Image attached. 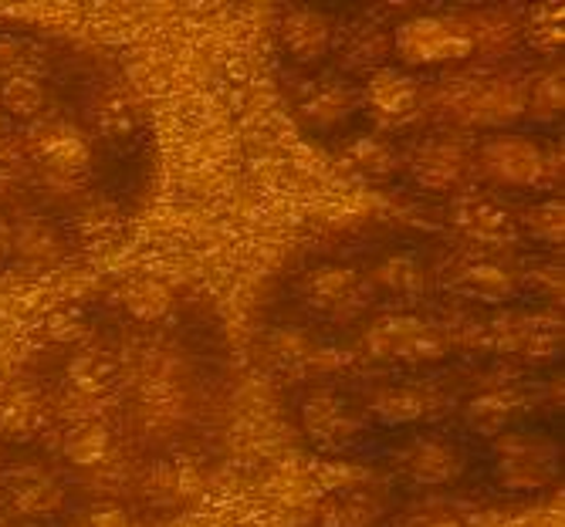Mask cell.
I'll list each match as a JSON object with an SVG mask.
<instances>
[{
    "label": "cell",
    "instance_id": "cell-22",
    "mask_svg": "<svg viewBox=\"0 0 565 527\" xmlns=\"http://www.w3.org/2000/svg\"><path fill=\"white\" fill-rule=\"evenodd\" d=\"M376 281L393 294H414L420 291V264L414 257H390L380 264Z\"/></svg>",
    "mask_w": 565,
    "mask_h": 527
},
{
    "label": "cell",
    "instance_id": "cell-10",
    "mask_svg": "<svg viewBox=\"0 0 565 527\" xmlns=\"http://www.w3.org/2000/svg\"><path fill=\"white\" fill-rule=\"evenodd\" d=\"M38 155L58 173H78L88 166V146L85 139L72 129V126H47L38 136Z\"/></svg>",
    "mask_w": 565,
    "mask_h": 527
},
{
    "label": "cell",
    "instance_id": "cell-31",
    "mask_svg": "<svg viewBox=\"0 0 565 527\" xmlns=\"http://www.w3.org/2000/svg\"><path fill=\"white\" fill-rule=\"evenodd\" d=\"M275 345H278V348H281V355H288V358H298V355L308 348L301 332H278V335H275Z\"/></svg>",
    "mask_w": 565,
    "mask_h": 527
},
{
    "label": "cell",
    "instance_id": "cell-14",
    "mask_svg": "<svg viewBox=\"0 0 565 527\" xmlns=\"http://www.w3.org/2000/svg\"><path fill=\"white\" fill-rule=\"evenodd\" d=\"M122 301H126V311L132 314L136 322H157L170 311L173 304V294L167 284L160 281H149V278H139L132 281L126 291H122Z\"/></svg>",
    "mask_w": 565,
    "mask_h": 527
},
{
    "label": "cell",
    "instance_id": "cell-15",
    "mask_svg": "<svg viewBox=\"0 0 565 527\" xmlns=\"http://www.w3.org/2000/svg\"><path fill=\"white\" fill-rule=\"evenodd\" d=\"M109 430L98 423V419H88V423L75 427L65 437V456L75 466H98L102 460L109 456Z\"/></svg>",
    "mask_w": 565,
    "mask_h": 527
},
{
    "label": "cell",
    "instance_id": "cell-11",
    "mask_svg": "<svg viewBox=\"0 0 565 527\" xmlns=\"http://www.w3.org/2000/svg\"><path fill=\"white\" fill-rule=\"evenodd\" d=\"M370 101L383 116H406L409 109L417 105L420 98V88L417 82L409 78L406 72H396V68H380L373 78H370V88H366Z\"/></svg>",
    "mask_w": 565,
    "mask_h": 527
},
{
    "label": "cell",
    "instance_id": "cell-27",
    "mask_svg": "<svg viewBox=\"0 0 565 527\" xmlns=\"http://www.w3.org/2000/svg\"><path fill=\"white\" fill-rule=\"evenodd\" d=\"M390 51H393V41H390L386 34L373 31V34H366V37H359V41H355L352 55H349V65H355V68H376V72H380V65L386 62Z\"/></svg>",
    "mask_w": 565,
    "mask_h": 527
},
{
    "label": "cell",
    "instance_id": "cell-6",
    "mask_svg": "<svg viewBox=\"0 0 565 527\" xmlns=\"http://www.w3.org/2000/svg\"><path fill=\"white\" fill-rule=\"evenodd\" d=\"M525 109H529V95L519 85L491 82V85H478V88H471V95H465L460 116L471 122H484V126H508L519 116H525Z\"/></svg>",
    "mask_w": 565,
    "mask_h": 527
},
{
    "label": "cell",
    "instance_id": "cell-19",
    "mask_svg": "<svg viewBox=\"0 0 565 527\" xmlns=\"http://www.w3.org/2000/svg\"><path fill=\"white\" fill-rule=\"evenodd\" d=\"M508 416H511V402L498 392H488L468 406V427L481 437H501L508 427Z\"/></svg>",
    "mask_w": 565,
    "mask_h": 527
},
{
    "label": "cell",
    "instance_id": "cell-12",
    "mask_svg": "<svg viewBox=\"0 0 565 527\" xmlns=\"http://www.w3.org/2000/svg\"><path fill=\"white\" fill-rule=\"evenodd\" d=\"M322 527H373L383 517V504L373 494L349 491L322 507Z\"/></svg>",
    "mask_w": 565,
    "mask_h": 527
},
{
    "label": "cell",
    "instance_id": "cell-18",
    "mask_svg": "<svg viewBox=\"0 0 565 527\" xmlns=\"http://www.w3.org/2000/svg\"><path fill=\"white\" fill-rule=\"evenodd\" d=\"M0 105L18 119H34L44 105V88L28 75H14L4 82V88H0Z\"/></svg>",
    "mask_w": 565,
    "mask_h": 527
},
{
    "label": "cell",
    "instance_id": "cell-24",
    "mask_svg": "<svg viewBox=\"0 0 565 527\" xmlns=\"http://www.w3.org/2000/svg\"><path fill=\"white\" fill-rule=\"evenodd\" d=\"M525 227L532 237L545 244H562L565 240V206L562 203H539L525 214Z\"/></svg>",
    "mask_w": 565,
    "mask_h": 527
},
{
    "label": "cell",
    "instance_id": "cell-9",
    "mask_svg": "<svg viewBox=\"0 0 565 527\" xmlns=\"http://www.w3.org/2000/svg\"><path fill=\"white\" fill-rule=\"evenodd\" d=\"M406 470L417 484L440 487V484H450L460 473V456L440 440H420L406 456Z\"/></svg>",
    "mask_w": 565,
    "mask_h": 527
},
{
    "label": "cell",
    "instance_id": "cell-28",
    "mask_svg": "<svg viewBox=\"0 0 565 527\" xmlns=\"http://www.w3.org/2000/svg\"><path fill=\"white\" fill-rule=\"evenodd\" d=\"M565 31H562V8H548V14H535L532 28H529V44L542 47V51H555L562 47Z\"/></svg>",
    "mask_w": 565,
    "mask_h": 527
},
{
    "label": "cell",
    "instance_id": "cell-21",
    "mask_svg": "<svg viewBox=\"0 0 565 527\" xmlns=\"http://www.w3.org/2000/svg\"><path fill=\"white\" fill-rule=\"evenodd\" d=\"M355 291V275L349 268H319L308 278V294L322 304H339Z\"/></svg>",
    "mask_w": 565,
    "mask_h": 527
},
{
    "label": "cell",
    "instance_id": "cell-20",
    "mask_svg": "<svg viewBox=\"0 0 565 527\" xmlns=\"http://www.w3.org/2000/svg\"><path fill=\"white\" fill-rule=\"evenodd\" d=\"M562 109H565V75L558 68V72H548L545 78H539V85L529 95L525 112L535 116L539 122H552L562 116Z\"/></svg>",
    "mask_w": 565,
    "mask_h": 527
},
{
    "label": "cell",
    "instance_id": "cell-30",
    "mask_svg": "<svg viewBox=\"0 0 565 527\" xmlns=\"http://www.w3.org/2000/svg\"><path fill=\"white\" fill-rule=\"evenodd\" d=\"M88 524H92V527H132V520H129L126 510H119V507H102V510H95Z\"/></svg>",
    "mask_w": 565,
    "mask_h": 527
},
{
    "label": "cell",
    "instance_id": "cell-23",
    "mask_svg": "<svg viewBox=\"0 0 565 527\" xmlns=\"http://www.w3.org/2000/svg\"><path fill=\"white\" fill-rule=\"evenodd\" d=\"M14 507L21 514H51L62 507V487L47 477H38L14 494Z\"/></svg>",
    "mask_w": 565,
    "mask_h": 527
},
{
    "label": "cell",
    "instance_id": "cell-29",
    "mask_svg": "<svg viewBox=\"0 0 565 527\" xmlns=\"http://www.w3.org/2000/svg\"><path fill=\"white\" fill-rule=\"evenodd\" d=\"M316 477H319L322 491L339 494V491H349L355 484H363L366 481V470L363 466H352V463H322Z\"/></svg>",
    "mask_w": 565,
    "mask_h": 527
},
{
    "label": "cell",
    "instance_id": "cell-26",
    "mask_svg": "<svg viewBox=\"0 0 565 527\" xmlns=\"http://www.w3.org/2000/svg\"><path fill=\"white\" fill-rule=\"evenodd\" d=\"M457 221H460V227H465L468 234H475V237H504V230H508V217L501 214V209L488 206V203L465 206Z\"/></svg>",
    "mask_w": 565,
    "mask_h": 527
},
{
    "label": "cell",
    "instance_id": "cell-1",
    "mask_svg": "<svg viewBox=\"0 0 565 527\" xmlns=\"http://www.w3.org/2000/svg\"><path fill=\"white\" fill-rule=\"evenodd\" d=\"M406 65H450L475 55V34L450 18H409L390 37Z\"/></svg>",
    "mask_w": 565,
    "mask_h": 527
},
{
    "label": "cell",
    "instance_id": "cell-16",
    "mask_svg": "<svg viewBox=\"0 0 565 527\" xmlns=\"http://www.w3.org/2000/svg\"><path fill=\"white\" fill-rule=\"evenodd\" d=\"M457 288L465 294H471V298H478V301L498 304V301H504L511 291H515V281H511L508 271L494 268V264H471V268L457 278Z\"/></svg>",
    "mask_w": 565,
    "mask_h": 527
},
{
    "label": "cell",
    "instance_id": "cell-25",
    "mask_svg": "<svg viewBox=\"0 0 565 527\" xmlns=\"http://www.w3.org/2000/svg\"><path fill=\"white\" fill-rule=\"evenodd\" d=\"M352 160H355L359 170L370 173V176H386V173L396 170V155H393V149H390L386 142H380V139H370V136H363V139H355V142H352Z\"/></svg>",
    "mask_w": 565,
    "mask_h": 527
},
{
    "label": "cell",
    "instance_id": "cell-13",
    "mask_svg": "<svg viewBox=\"0 0 565 527\" xmlns=\"http://www.w3.org/2000/svg\"><path fill=\"white\" fill-rule=\"evenodd\" d=\"M430 409L424 389H409V386H393V389H383L376 399H373V412L376 419H383L386 427H406V423H417L424 419Z\"/></svg>",
    "mask_w": 565,
    "mask_h": 527
},
{
    "label": "cell",
    "instance_id": "cell-8",
    "mask_svg": "<svg viewBox=\"0 0 565 527\" xmlns=\"http://www.w3.org/2000/svg\"><path fill=\"white\" fill-rule=\"evenodd\" d=\"M281 41L298 62H316L329 47V21L316 11H295L281 24Z\"/></svg>",
    "mask_w": 565,
    "mask_h": 527
},
{
    "label": "cell",
    "instance_id": "cell-7",
    "mask_svg": "<svg viewBox=\"0 0 565 527\" xmlns=\"http://www.w3.org/2000/svg\"><path fill=\"white\" fill-rule=\"evenodd\" d=\"M465 176V149L454 142H427L414 155V180L424 190L444 193Z\"/></svg>",
    "mask_w": 565,
    "mask_h": 527
},
{
    "label": "cell",
    "instance_id": "cell-17",
    "mask_svg": "<svg viewBox=\"0 0 565 527\" xmlns=\"http://www.w3.org/2000/svg\"><path fill=\"white\" fill-rule=\"evenodd\" d=\"M352 109H355V92L349 85H339V82L322 85L312 98L305 101V116L312 119L316 126H335Z\"/></svg>",
    "mask_w": 565,
    "mask_h": 527
},
{
    "label": "cell",
    "instance_id": "cell-32",
    "mask_svg": "<svg viewBox=\"0 0 565 527\" xmlns=\"http://www.w3.org/2000/svg\"><path fill=\"white\" fill-rule=\"evenodd\" d=\"M424 527H465V524H457V520H450V517H434V520H427Z\"/></svg>",
    "mask_w": 565,
    "mask_h": 527
},
{
    "label": "cell",
    "instance_id": "cell-5",
    "mask_svg": "<svg viewBox=\"0 0 565 527\" xmlns=\"http://www.w3.org/2000/svg\"><path fill=\"white\" fill-rule=\"evenodd\" d=\"M301 427L319 447L339 450L359 433V419L349 412V406L332 392H316L301 406Z\"/></svg>",
    "mask_w": 565,
    "mask_h": 527
},
{
    "label": "cell",
    "instance_id": "cell-3",
    "mask_svg": "<svg viewBox=\"0 0 565 527\" xmlns=\"http://www.w3.org/2000/svg\"><path fill=\"white\" fill-rule=\"evenodd\" d=\"M498 456H501V484L511 491H535L545 487L555 477V447L542 437L529 433H501L498 437Z\"/></svg>",
    "mask_w": 565,
    "mask_h": 527
},
{
    "label": "cell",
    "instance_id": "cell-4",
    "mask_svg": "<svg viewBox=\"0 0 565 527\" xmlns=\"http://www.w3.org/2000/svg\"><path fill=\"white\" fill-rule=\"evenodd\" d=\"M488 176L504 186H542L545 183V152L525 136H498L481 152Z\"/></svg>",
    "mask_w": 565,
    "mask_h": 527
},
{
    "label": "cell",
    "instance_id": "cell-2",
    "mask_svg": "<svg viewBox=\"0 0 565 527\" xmlns=\"http://www.w3.org/2000/svg\"><path fill=\"white\" fill-rule=\"evenodd\" d=\"M366 348L376 358L396 362H430L444 355V335L414 314H390L366 335Z\"/></svg>",
    "mask_w": 565,
    "mask_h": 527
}]
</instances>
